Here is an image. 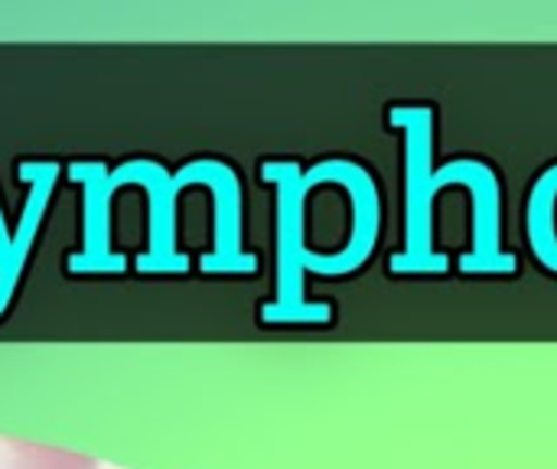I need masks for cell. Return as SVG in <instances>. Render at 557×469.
Masks as SVG:
<instances>
[{"mask_svg": "<svg viewBox=\"0 0 557 469\" xmlns=\"http://www.w3.org/2000/svg\"><path fill=\"white\" fill-rule=\"evenodd\" d=\"M0 469H98V460L62 447L0 437Z\"/></svg>", "mask_w": 557, "mask_h": 469, "instance_id": "obj_1", "label": "cell"}]
</instances>
